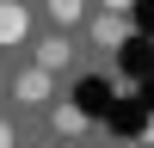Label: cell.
I'll return each instance as SVG.
<instances>
[{"label":"cell","instance_id":"8","mask_svg":"<svg viewBox=\"0 0 154 148\" xmlns=\"http://www.w3.org/2000/svg\"><path fill=\"white\" fill-rule=\"evenodd\" d=\"M0 148H12V123L6 117H0Z\"/></svg>","mask_w":154,"mask_h":148},{"label":"cell","instance_id":"7","mask_svg":"<svg viewBox=\"0 0 154 148\" xmlns=\"http://www.w3.org/2000/svg\"><path fill=\"white\" fill-rule=\"evenodd\" d=\"M99 6H105V12H130L136 0H99Z\"/></svg>","mask_w":154,"mask_h":148},{"label":"cell","instance_id":"6","mask_svg":"<svg viewBox=\"0 0 154 148\" xmlns=\"http://www.w3.org/2000/svg\"><path fill=\"white\" fill-rule=\"evenodd\" d=\"M117 37H123V12H105L93 25V43H117Z\"/></svg>","mask_w":154,"mask_h":148},{"label":"cell","instance_id":"9","mask_svg":"<svg viewBox=\"0 0 154 148\" xmlns=\"http://www.w3.org/2000/svg\"><path fill=\"white\" fill-rule=\"evenodd\" d=\"M123 148H142V142H123Z\"/></svg>","mask_w":154,"mask_h":148},{"label":"cell","instance_id":"1","mask_svg":"<svg viewBox=\"0 0 154 148\" xmlns=\"http://www.w3.org/2000/svg\"><path fill=\"white\" fill-rule=\"evenodd\" d=\"M12 99L19 105H49V68H19L12 74Z\"/></svg>","mask_w":154,"mask_h":148},{"label":"cell","instance_id":"5","mask_svg":"<svg viewBox=\"0 0 154 148\" xmlns=\"http://www.w3.org/2000/svg\"><path fill=\"white\" fill-rule=\"evenodd\" d=\"M43 6H49V19H56V25H74V19L86 12V0H43Z\"/></svg>","mask_w":154,"mask_h":148},{"label":"cell","instance_id":"2","mask_svg":"<svg viewBox=\"0 0 154 148\" xmlns=\"http://www.w3.org/2000/svg\"><path fill=\"white\" fill-rule=\"evenodd\" d=\"M31 37V12L19 0H0V43H25Z\"/></svg>","mask_w":154,"mask_h":148},{"label":"cell","instance_id":"3","mask_svg":"<svg viewBox=\"0 0 154 148\" xmlns=\"http://www.w3.org/2000/svg\"><path fill=\"white\" fill-rule=\"evenodd\" d=\"M68 62H74L68 37H43V43H37V68H49V74H56V68H68Z\"/></svg>","mask_w":154,"mask_h":148},{"label":"cell","instance_id":"4","mask_svg":"<svg viewBox=\"0 0 154 148\" xmlns=\"http://www.w3.org/2000/svg\"><path fill=\"white\" fill-rule=\"evenodd\" d=\"M49 123H56V136H86V111H80V105H68V99L49 111Z\"/></svg>","mask_w":154,"mask_h":148}]
</instances>
